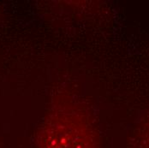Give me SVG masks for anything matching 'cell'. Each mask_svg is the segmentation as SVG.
<instances>
[{"mask_svg": "<svg viewBox=\"0 0 149 148\" xmlns=\"http://www.w3.org/2000/svg\"><path fill=\"white\" fill-rule=\"evenodd\" d=\"M39 148H100L87 125L69 117L52 119L39 138Z\"/></svg>", "mask_w": 149, "mask_h": 148, "instance_id": "6da1fadb", "label": "cell"}, {"mask_svg": "<svg viewBox=\"0 0 149 148\" xmlns=\"http://www.w3.org/2000/svg\"><path fill=\"white\" fill-rule=\"evenodd\" d=\"M141 140V147L149 148V117L143 127Z\"/></svg>", "mask_w": 149, "mask_h": 148, "instance_id": "7a4b0ae2", "label": "cell"}]
</instances>
